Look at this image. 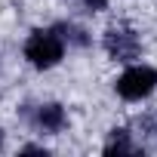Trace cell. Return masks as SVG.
Wrapping results in <instances>:
<instances>
[{
  "label": "cell",
  "mask_w": 157,
  "mask_h": 157,
  "mask_svg": "<svg viewBox=\"0 0 157 157\" xmlns=\"http://www.w3.org/2000/svg\"><path fill=\"white\" fill-rule=\"evenodd\" d=\"M105 151H108V154H114V151H117V154H132L136 148L129 145V132H126V129H114L111 139H108V145H105Z\"/></svg>",
  "instance_id": "obj_5"
},
{
  "label": "cell",
  "mask_w": 157,
  "mask_h": 157,
  "mask_svg": "<svg viewBox=\"0 0 157 157\" xmlns=\"http://www.w3.org/2000/svg\"><path fill=\"white\" fill-rule=\"evenodd\" d=\"M0 142H3V132H0Z\"/></svg>",
  "instance_id": "obj_7"
},
{
  "label": "cell",
  "mask_w": 157,
  "mask_h": 157,
  "mask_svg": "<svg viewBox=\"0 0 157 157\" xmlns=\"http://www.w3.org/2000/svg\"><path fill=\"white\" fill-rule=\"evenodd\" d=\"M105 49L117 59V62H129L139 56V37L129 31V28H108L105 34Z\"/></svg>",
  "instance_id": "obj_3"
},
{
  "label": "cell",
  "mask_w": 157,
  "mask_h": 157,
  "mask_svg": "<svg viewBox=\"0 0 157 157\" xmlns=\"http://www.w3.org/2000/svg\"><path fill=\"white\" fill-rule=\"evenodd\" d=\"M65 46H62V37L56 31H34L25 43V59L34 65V68H52L59 65Z\"/></svg>",
  "instance_id": "obj_1"
},
{
  "label": "cell",
  "mask_w": 157,
  "mask_h": 157,
  "mask_svg": "<svg viewBox=\"0 0 157 157\" xmlns=\"http://www.w3.org/2000/svg\"><path fill=\"white\" fill-rule=\"evenodd\" d=\"M31 120H34V126L43 129V132H59V129L65 126V108H62V105H40Z\"/></svg>",
  "instance_id": "obj_4"
},
{
  "label": "cell",
  "mask_w": 157,
  "mask_h": 157,
  "mask_svg": "<svg viewBox=\"0 0 157 157\" xmlns=\"http://www.w3.org/2000/svg\"><path fill=\"white\" fill-rule=\"evenodd\" d=\"M154 86H157V71L148 68V65H132L117 77V93L129 102H139V99L151 96Z\"/></svg>",
  "instance_id": "obj_2"
},
{
  "label": "cell",
  "mask_w": 157,
  "mask_h": 157,
  "mask_svg": "<svg viewBox=\"0 0 157 157\" xmlns=\"http://www.w3.org/2000/svg\"><path fill=\"white\" fill-rule=\"evenodd\" d=\"M83 3H86L90 10H102V6H105V0H83Z\"/></svg>",
  "instance_id": "obj_6"
}]
</instances>
